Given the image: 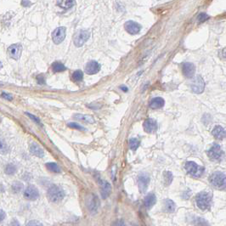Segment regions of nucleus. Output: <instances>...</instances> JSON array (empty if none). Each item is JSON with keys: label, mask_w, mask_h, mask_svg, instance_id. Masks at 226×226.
I'll list each match as a JSON object with an SVG mask.
<instances>
[{"label": "nucleus", "mask_w": 226, "mask_h": 226, "mask_svg": "<svg viewBox=\"0 0 226 226\" xmlns=\"http://www.w3.org/2000/svg\"><path fill=\"white\" fill-rule=\"evenodd\" d=\"M212 199L213 196L209 192L202 191L196 196V205L202 210H208L212 205Z\"/></svg>", "instance_id": "f257e3e1"}, {"label": "nucleus", "mask_w": 226, "mask_h": 226, "mask_svg": "<svg viewBox=\"0 0 226 226\" xmlns=\"http://www.w3.org/2000/svg\"><path fill=\"white\" fill-rule=\"evenodd\" d=\"M209 182L218 190H224L226 188V175L222 172H214L209 177Z\"/></svg>", "instance_id": "f03ea898"}, {"label": "nucleus", "mask_w": 226, "mask_h": 226, "mask_svg": "<svg viewBox=\"0 0 226 226\" xmlns=\"http://www.w3.org/2000/svg\"><path fill=\"white\" fill-rule=\"evenodd\" d=\"M48 200L52 202H58L65 197V191L57 185H52L47 192Z\"/></svg>", "instance_id": "7ed1b4c3"}, {"label": "nucleus", "mask_w": 226, "mask_h": 226, "mask_svg": "<svg viewBox=\"0 0 226 226\" xmlns=\"http://www.w3.org/2000/svg\"><path fill=\"white\" fill-rule=\"evenodd\" d=\"M185 168L188 173V174H190L194 178H200L205 171V168L203 167L196 164L195 162H187L185 163Z\"/></svg>", "instance_id": "20e7f679"}, {"label": "nucleus", "mask_w": 226, "mask_h": 226, "mask_svg": "<svg viewBox=\"0 0 226 226\" xmlns=\"http://www.w3.org/2000/svg\"><path fill=\"white\" fill-rule=\"evenodd\" d=\"M207 156L208 157L213 160V161H216V162H218V161H221L224 156V151H222L221 147L219 146V145L218 144H213L211 148L207 151Z\"/></svg>", "instance_id": "39448f33"}, {"label": "nucleus", "mask_w": 226, "mask_h": 226, "mask_svg": "<svg viewBox=\"0 0 226 226\" xmlns=\"http://www.w3.org/2000/svg\"><path fill=\"white\" fill-rule=\"evenodd\" d=\"M90 37V32L88 30H80L77 32L74 38V44L76 47H82L87 42Z\"/></svg>", "instance_id": "423d86ee"}, {"label": "nucleus", "mask_w": 226, "mask_h": 226, "mask_svg": "<svg viewBox=\"0 0 226 226\" xmlns=\"http://www.w3.org/2000/svg\"><path fill=\"white\" fill-rule=\"evenodd\" d=\"M190 87L192 91L196 93V94H201L204 91V88H205V82L201 76H197L196 77L192 83L190 84Z\"/></svg>", "instance_id": "0eeeda50"}, {"label": "nucleus", "mask_w": 226, "mask_h": 226, "mask_svg": "<svg viewBox=\"0 0 226 226\" xmlns=\"http://www.w3.org/2000/svg\"><path fill=\"white\" fill-rule=\"evenodd\" d=\"M150 183V177L147 174H141L138 177V186L141 193H145L146 191L148 185Z\"/></svg>", "instance_id": "6e6552de"}, {"label": "nucleus", "mask_w": 226, "mask_h": 226, "mask_svg": "<svg viewBox=\"0 0 226 226\" xmlns=\"http://www.w3.org/2000/svg\"><path fill=\"white\" fill-rule=\"evenodd\" d=\"M66 38V28L65 27H58L52 33V38L56 44H59L61 42H63Z\"/></svg>", "instance_id": "1a4fd4ad"}, {"label": "nucleus", "mask_w": 226, "mask_h": 226, "mask_svg": "<svg viewBox=\"0 0 226 226\" xmlns=\"http://www.w3.org/2000/svg\"><path fill=\"white\" fill-rule=\"evenodd\" d=\"M22 52V46L19 44H12L8 48V53L12 59H19Z\"/></svg>", "instance_id": "9d476101"}, {"label": "nucleus", "mask_w": 226, "mask_h": 226, "mask_svg": "<svg viewBox=\"0 0 226 226\" xmlns=\"http://www.w3.org/2000/svg\"><path fill=\"white\" fill-rule=\"evenodd\" d=\"M24 197L27 200H30V201H35L39 197V192L36 187H34L33 185H30L25 190Z\"/></svg>", "instance_id": "9b49d317"}, {"label": "nucleus", "mask_w": 226, "mask_h": 226, "mask_svg": "<svg viewBox=\"0 0 226 226\" xmlns=\"http://www.w3.org/2000/svg\"><path fill=\"white\" fill-rule=\"evenodd\" d=\"M87 206L88 210L90 211L92 213H95L97 212L99 206V202L96 196L90 195L88 196V199L87 200Z\"/></svg>", "instance_id": "f8f14e48"}, {"label": "nucleus", "mask_w": 226, "mask_h": 226, "mask_svg": "<svg viewBox=\"0 0 226 226\" xmlns=\"http://www.w3.org/2000/svg\"><path fill=\"white\" fill-rule=\"evenodd\" d=\"M124 27L126 29L129 34H132V35H135V34H138L141 29V27L140 25L135 22V21H133V20H128L127 21L125 25H124Z\"/></svg>", "instance_id": "ddd939ff"}, {"label": "nucleus", "mask_w": 226, "mask_h": 226, "mask_svg": "<svg viewBox=\"0 0 226 226\" xmlns=\"http://www.w3.org/2000/svg\"><path fill=\"white\" fill-rule=\"evenodd\" d=\"M143 127H144V129L146 133L153 134L157 130V123L154 119L149 118L145 121V123L143 124Z\"/></svg>", "instance_id": "4468645a"}, {"label": "nucleus", "mask_w": 226, "mask_h": 226, "mask_svg": "<svg viewBox=\"0 0 226 226\" xmlns=\"http://www.w3.org/2000/svg\"><path fill=\"white\" fill-rule=\"evenodd\" d=\"M100 70V65L95 60H91L86 65L85 71L88 75H94L98 73Z\"/></svg>", "instance_id": "2eb2a0df"}, {"label": "nucleus", "mask_w": 226, "mask_h": 226, "mask_svg": "<svg viewBox=\"0 0 226 226\" xmlns=\"http://www.w3.org/2000/svg\"><path fill=\"white\" fill-rule=\"evenodd\" d=\"M99 183H100V193L102 199H106L111 192V185L105 180H101Z\"/></svg>", "instance_id": "dca6fc26"}, {"label": "nucleus", "mask_w": 226, "mask_h": 226, "mask_svg": "<svg viewBox=\"0 0 226 226\" xmlns=\"http://www.w3.org/2000/svg\"><path fill=\"white\" fill-rule=\"evenodd\" d=\"M195 71H196V67H195L194 64L190 63V62L184 63V65H183V74L186 77H188V78L192 77L194 76Z\"/></svg>", "instance_id": "f3484780"}, {"label": "nucleus", "mask_w": 226, "mask_h": 226, "mask_svg": "<svg viewBox=\"0 0 226 226\" xmlns=\"http://www.w3.org/2000/svg\"><path fill=\"white\" fill-rule=\"evenodd\" d=\"M213 137L217 139H224L226 138V130L221 126L217 125L212 131Z\"/></svg>", "instance_id": "a211bd4d"}, {"label": "nucleus", "mask_w": 226, "mask_h": 226, "mask_svg": "<svg viewBox=\"0 0 226 226\" xmlns=\"http://www.w3.org/2000/svg\"><path fill=\"white\" fill-rule=\"evenodd\" d=\"M30 152L32 155H34L38 157H44V151L41 148V147L36 144V143H32L30 146Z\"/></svg>", "instance_id": "6ab92c4d"}, {"label": "nucleus", "mask_w": 226, "mask_h": 226, "mask_svg": "<svg viewBox=\"0 0 226 226\" xmlns=\"http://www.w3.org/2000/svg\"><path fill=\"white\" fill-rule=\"evenodd\" d=\"M156 197L153 193H150L145 197L144 203H145V206H146L147 209H151V207L156 204Z\"/></svg>", "instance_id": "aec40b11"}, {"label": "nucleus", "mask_w": 226, "mask_h": 226, "mask_svg": "<svg viewBox=\"0 0 226 226\" xmlns=\"http://www.w3.org/2000/svg\"><path fill=\"white\" fill-rule=\"evenodd\" d=\"M164 104H165V100L163 98L156 97V98L151 99V101L150 102V107L151 109H160L164 106Z\"/></svg>", "instance_id": "412c9836"}, {"label": "nucleus", "mask_w": 226, "mask_h": 226, "mask_svg": "<svg viewBox=\"0 0 226 226\" xmlns=\"http://www.w3.org/2000/svg\"><path fill=\"white\" fill-rule=\"evenodd\" d=\"M74 117L78 121L81 122H84V123H95V119L93 118V117L88 115H81V114H76Z\"/></svg>", "instance_id": "4be33fe9"}, {"label": "nucleus", "mask_w": 226, "mask_h": 226, "mask_svg": "<svg viewBox=\"0 0 226 226\" xmlns=\"http://www.w3.org/2000/svg\"><path fill=\"white\" fill-rule=\"evenodd\" d=\"M165 208L167 213H174L176 208V205L175 203L170 199H167L165 201Z\"/></svg>", "instance_id": "5701e85b"}, {"label": "nucleus", "mask_w": 226, "mask_h": 226, "mask_svg": "<svg viewBox=\"0 0 226 226\" xmlns=\"http://www.w3.org/2000/svg\"><path fill=\"white\" fill-rule=\"evenodd\" d=\"M52 69L55 72H60V71H64L66 68L64 66V64H62L61 62H55L52 65Z\"/></svg>", "instance_id": "b1692460"}, {"label": "nucleus", "mask_w": 226, "mask_h": 226, "mask_svg": "<svg viewBox=\"0 0 226 226\" xmlns=\"http://www.w3.org/2000/svg\"><path fill=\"white\" fill-rule=\"evenodd\" d=\"M46 167L47 169L50 171V172H53V173H60V168L55 163H46Z\"/></svg>", "instance_id": "393cba45"}, {"label": "nucleus", "mask_w": 226, "mask_h": 226, "mask_svg": "<svg viewBox=\"0 0 226 226\" xmlns=\"http://www.w3.org/2000/svg\"><path fill=\"white\" fill-rule=\"evenodd\" d=\"M139 140L137 138H133V139H129V147L132 151H136L139 147Z\"/></svg>", "instance_id": "a878e982"}, {"label": "nucleus", "mask_w": 226, "mask_h": 226, "mask_svg": "<svg viewBox=\"0 0 226 226\" xmlns=\"http://www.w3.org/2000/svg\"><path fill=\"white\" fill-rule=\"evenodd\" d=\"M75 4L74 0H61V3L59 5L64 9H70Z\"/></svg>", "instance_id": "bb28decb"}, {"label": "nucleus", "mask_w": 226, "mask_h": 226, "mask_svg": "<svg viewBox=\"0 0 226 226\" xmlns=\"http://www.w3.org/2000/svg\"><path fill=\"white\" fill-rule=\"evenodd\" d=\"M72 77V80L75 81V82H80V81H82L83 77V71H80V70L76 71L75 72H73V74H72V77Z\"/></svg>", "instance_id": "cd10ccee"}, {"label": "nucleus", "mask_w": 226, "mask_h": 226, "mask_svg": "<svg viewBox=\"0 0 226 226\" xmlns=\"http://www.w3.org/2000/svg\"><path fill=\"white\" fill-rule=\"evenodd\" d=\"M16 167L14 165V164H8L6 167H5V174L9 175H12L15 174L16 173Z\"/></svg>", "instance_id": "c85d7f7f"}, {"label": "nucleus", "mask_w": 226, "mask_h": 226, "mask_svg": "<svg viewBox=\"0 0 226 226\" xmlns=\"http://www.w3.org/2000/svg\"><path fill=\"white\" fill-rule=\"evenodd\" d=\"M23 190V184L20 182H15L12 185V190L15 193H20Z\"/></svg>", "instance_id": "c756f323"}, {"label": "nucleus", "mask_w": 226, "mask_h": 226, "mask_svg": "<svg viewBox=\"0 0 226 226\" xmlns=\"http://www.w3.org/2000/svg\"><path fill=\"white\" fill-rule=\"evenodd\" d=\"M173 181V174L171 172H165L164 173V182L166 185H169Z\"/></svg>", "instance_id": "7c9ffc66"}, {"label": "nucleus", "mask_w": 226, "mask_h": 226, "mask_svg": "<svg viewBox=\"0 0 226 226\" xmlns=\"http://www.w3.org/2000/svg\"><path fill=\"white\" fill-rule=\"evenodd\" d=\"M68 125V127H72V128H76V129H79V130H85V128L84 127H83L81 125H79V124H77V123H69L67 124Z\"/></svg>", "instance_id": "2f4dec72"}, {"label": "nucleus", "mask_w": 226, "mask_h": 226, "mask_svg": "<svg viewBox=\"0 0 226 226\" xmlns=\"http://www.w3.org/2000/svg\"><path fill=\"white\" fill-rule=\"evenodd\" d=\"M198 20L200 21V22H203V21H205V20H206L207 19H209V16H207L206 14H205V13H201L200 15L198 16Z\"/></svg>", "instance_id": "473e14b6"}, {"label": "nucleus", "mask_w": 226, "mask_h": 226, "mask_svg": "<svg viewBox=\"0 0 226 226\" xmlns=\"http://www.w3.org/2000/svg\"><path fill=\"white\" fill-rule=\"evenodd\" d=\"M8 148H7V145L5 146V145H4V140L2 139L1 140V152H2V154H5V153H8Z\"/></svg>", "instance_id": "72a5a7b5"}, {"label": "nucleus", "mask_w": 226, "mask_h": 226, "mask_svg": "<svg viewBox=\"0 0 226 226\" xmlns=\"http://www.w3.org/2000/svg\"><path fill=\"white\" fill-rule=\"evenodd\" d=\"M37 82L38 84H44L45 83V80L43 75H39L37 77Z\"/></svg>", "instance_id": "f704fd0d"}, {"label": "nucleus", "mask_w": 226, "mask_h": 226, "mask_svg": "<svg viewBox=\"0 0 226 226\" xmlns=\"http://www.w3.org/2000/svg\"><path fill=\"white\" fill-rule=\"evenodd\" d=\"M21 4L23 5L24 7H29V6H31V5H32L31 2H30L29 0H22Z\"/></svg>", "instance_id": "c9c22d12"}, {"label": "nucleus", "mask_w": 226, "mask_h": 226, "mask_svg": "<svg viewBox=\"0 0 226 226\" xmlns=\"http://www.w3.org/2000/svg\"><path fill=\"white\" fill-rule=\"evenodd\" d=\"M2 97L4 98V99H9V100H11L12 99V95H9V94H6V93H4V92L2 93Z\"/></svg>", "instance_id": "e433bc0d"}, {"label": "nucleus", "mask_w": 226, "mask_h": 226, "mask_svg": "<svg viewBox=\"0 0 226 226\" xmlns=\"http://www.w3.org/2000/svg\"><path fill=\"white\" fill-rule=\"evenodd\" d=\"M26 114H27V115L29 116V117H31V118H32V120H33V121H35L36 123H40L39 119L38 118V117H36L35 116L32 115V114H30V113H27H27H26Z\"/></svg>", "instance_id": "4c0bfd02"}, {"label": "nucleus", "mask_w": 226, "mask_h": 226, "mask_svg": "<svg viewBox=\"0 0 226 226\" xmlns=\"http://www.w3.org/2000/svg\"><path fill=\"white\" fill-rule=\"evenodd\" d=\"M27 225H42V223L37 222L36 220H32L31 222L27 223Z\"/></svg>", "instance_id": "58836bf2"}, {"label": "nucleus", "mask_w": 226, "mask_h": 226, "mask_svg": "<svg viewBox=\"0 0 226 226\" xmlns=\"http://www.w3.org/2000/svg\"><path fill=\"white\" fill-rule=\"evenodd\" d=\"M221 56H222L223 58L226 59V48H224V49H223L222 50V52H221Z\"/></svg>", "instance_id": "ea45409f"}, {"label": "nucleus", "mask_w": 226, "mask_h": 226, "mask_svg": "<svg viewBox=\"0 0 226 226\" xmlns=\"http://www.w3.org/2000/svg\"><path fill=\"white\" fill-rule=\"evenodd\" d=\"M1 218H0V221H3L4 220V217H5V214H4V212L3 210H1Z\"/></svg>", "instance_id": "a19ab883"}, {"label": "nucleus", "mask_w": 226, "mask_h": 226, "mask_svg": "<svg viewBox=\"0 0 226 226\" xmlns=\"http://www.w3.org/2000/svg\"><path fill=\"white\" fill-rule=\"evenodd\" d=\"M120 88L122 89V90H123L124 92H127V87H125V86H121L120 87Z\"/></svg>", "instance_id": "79ce46f5"}]
</instances>
